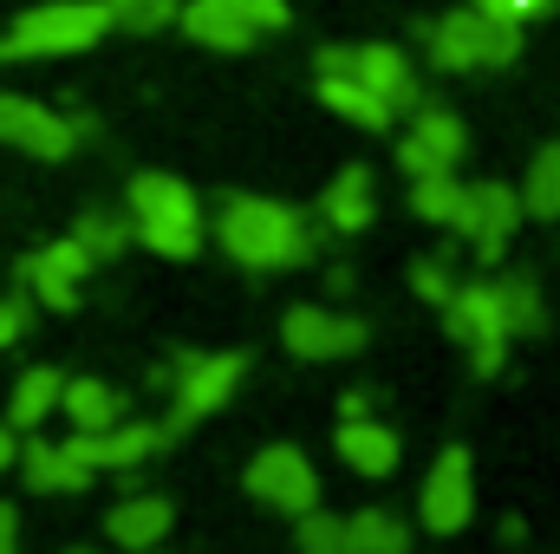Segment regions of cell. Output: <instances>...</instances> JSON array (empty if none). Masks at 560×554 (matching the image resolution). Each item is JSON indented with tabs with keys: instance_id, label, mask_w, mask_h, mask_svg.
<instances>
[{
	"instance_id": "cell-19",
	"label": "cell",
	"mask_w": 560,
	"mask_h": 554,
	"mask_svg": "<svg viewBox=\"0 0 560 554\" xmlns=\"http://www.w3.org/2000/svg\"><path fill=\"white\" fill-rule=\"evenodd\" d=\"M20 483H26L33 496H79V489H92L98 476H92L66 443H46V437L26 430V443H20Z\"/></svg>"
},
{
	"instance_id": "cell-10",
	"label": "cell",
	"mask_w": 560,
	"mask_h": 554,
	"mask_svg": "<svg viewBox=\"0 0 560 554\" xmlns=\"http://www.w3.org/2000/svg\"><path fill=\"white\" fill-rule=\"evenodd\" d=\"M418 522L443 542L476 522V457H469V443H443L430 457V470L418 483Z\"/></svg>"
},
{
	"instance_id": "cell-6",
	"label": "cell",
	"mask_w": 560,
	"mask_h": 554,
	"mask_svg": "<svg viewBox=\"0 0 560 554\" xmlns=\"http://www.w3.org/2000/svg\"><path fill=\"white\" fill-rule=\"evenodd\" d=\"M176 26L209 53H248L255 39L293 26V7L287 0H183Z\"/></svg>"
},
{
	"instance_id": "cell-35",
	"label": "cell",
	"mask_w": 560,
	"mask_h": 554,
	"mask_svg": "<svg viewBox=\"0 0 560 554\" xmlns=\"http://www.w3.org/2000/svg\"><path fill=\"white\" fill-rule=\"evenodd\" d=\"M13 463H20V430H13V424L0 417V476H7Z\"/></svg>"
},
{
	"instance_id": "cell-14",
	"label": "cell",
	"mask_w": 560,
	"mask_h": 554,
	"mask_svg": "<svg viewBox=\"0 0 560 554\" xmlns=\"http://www.w3.org/2000/svg\"><path fill=\"white\" fill-rule=\"evenodd\" d=\"M163 437H170V430H163V424H150V417H118L112 430H72V437H66V450H72L92 476H112V470H118V476H131V470H143V463L163 450Z\"/></svg>"
},
{
	"instance_id": "cell-16",
	"label": "cell",
	"mask_w": 560,
	"mask_h": 554,
	"mask_svg": "<svg viewBox=\"0 0 560 554\" xmlns=\"http://www.w3.org/2000/svg\"><path fill=\"white\" fill-rule=\"evenodd\" d=\"M332 450H339V463L352 470V476H365V483H385V476H398V463H405V437L385 424V417H339V430H332Z\"/></svg>"
},
{
	"instance_id": "cell-22",
	"label": "cell",
	"mask_w": 560,
	"mask_h": 554,
	"mask_svg": "<svg viewBox=\"0 0 560 554\" xmlns=\"http://www.w3.org/2000/svg\"><path fill=\"white\" fill-rule=\"evenodd\" d=\"M59 392H66V372L59 366H26L7 392V424L13 430H39L46 417H59Z\"/></svg>"
},
{
	"instance_id": "cell-18",
	"label": "cell",
	"mask_w": 560,
	"mask_h": 554,
	"mask_svg": "<svg viewBox=\"0 0 560 554\" xmlns=\"http://www.w3.org/2000/svg\"><path fill=\"white\" fill-rule=\"evenodd\" d=\"M170 529H176V503H170V496H125V503H112V516H105V542L125 549V554L163 549Z\"/></svg>"
},
{
	"instance_id": "cell-38",
	"label": "cell",
	"mask_w": 560,
	"mask_h": 554,
	"mask_svg": "<svg viewBox=\"0 0 560 554\" xmlns=\"http://www.w3.org/2000/svg\"><path fill=\"white\" fill-rule=\"evenodd\" d=\"M150 554H163V549H150Z\"/></svg>"
},
{
	"instance_id": "cell-28",
	"label": "cell",
	"mask_w": 560,
	"mask_h": 554,
	"mask_svg": "<svg viewBox=\"0 0 560 554\" xmlns=\"http://www.w3.org/2000/svg\"><path fill=\"white\" fill-rule=\"evenodd\" d=\"M463 209V176L456 170H436V176H411V216L430 229H450Z\"/></svg>"
},
{
	"instance_id": "cell-34",
	"label": "cell",
	"mask_w": 560,
	"mask_h": 554,
	"mask_svg": "<svg viewBox=\"0 0 560 554\" xmlns=\"http://www.w3.org/2000/svg\"><path fill=\"white\" fill-rule=\"evenodd\" d=\"M0 554H20V509L0 503Z\"/></svg>"
},
{
	"instance_id": "cell-13",
	"label": "cell",
	"mask_w": 560,
	"mask_h": 554,
	"mask_svg": "<svg viewBox=\"0 0 560 554\" xmlns=\"http://www.w3.org/2000/svg\"><path fill=\"white\" fill-rule=\"evenodd\" d=\"M92 268H98V262L85 255V242H79V235H59V242L33 249V255L20 262V280H26V293H33L46 313H79V293H85Z\"/></svg>"
},
{
	"instance_id": "cell-23",
	"label": "cell",
	"mask_w": 560,
	"mask_h": 554,
	"mask_svg": "<svg viewBox=\"0 0 560 554\" xmlns=\"http://www.w3.org/2000/svg\"><path fill=\"white\" fill-rule=\"evenodd\" d=\"M59 417H72V430H112L125 417V392L105 385V379H66Z\"/></svg>"
},
{
	"instance_id": "cell-29",
	"label": "cell",
	"mask_w": 560,
	"mask_h": 554,
	"mask_svg": "<svg viewBox=\"0 0 560 554\" xmlns=\"http://www.w3.org/2000/svg\"><path fill=\"white\" fill-rule=\"evenodd\" d=\"M293 554H346V516H332L326 503L293 516Z\"/></svg>"
},
{
	"instance_id": "cell-37",
	"label": "cell",
	"mask_w": 560,
	"mask_h": 554,
	"mask_svg": "<svg viewBox=\"0 0 560 554\" xmlns=\"http://www.w3.org/2000/svg\"><path fill=\"white\" fill-rule=\"evenodd\" d=\"M59 554H105V549H59Z\"/></svg>"
},
{
	"instance_id": "cell-12",
	"label": "cell",
	"mask_w": 560,
	"mask_h": 554,
	"mask_svg": "<svg viewBox=\"0 0 560 554\" xmlns=\"http://www.w3.org/2000/svg\"><path fill=\"white\" fill-rule=\"evenodd\" d=\"M79 125L39 99H20V92H0V143L20 150V157H39V163H66L79 150Z\"/></svg>"
},
{
	"instance_id": "cell-20",
	"label": "cell",
	"mask_w": 560,
	"mask_h": 554,
	"mask_svg": "<svg viewBox=\"0 0 560 554\" xmlns=\"http://www.w3.org/2000/svg\"><path fill=\"white\" fill-rule=\"evenodd\" d=\"M359 79L392 105V112H411V105H423L418 92V66H411V53L405 46H392V39H365L359 46Z\"/></svg>"
},
{
	"instance_id": "cell-36",
	"label": "cell",
	"mask_w": 560,
	"mask_h": 554,
	"mask_svg": "<svg viewBox=\"0 0 560 554\" xmlns=\"http://www.w3.org/2000/svg\"><path fill=\"white\" fill-rule=\"evenodd\" d=\"M372 412V399H365V392H346V399H339V417H365Z\"/></svg>"
},
{
	"instance_id": "cell-8",
	"label": "cell",
	"mask_w": 560,
	"mask_h": 554,
	"mask_svg": "<svg viewBox=\"0 0 560 554\" xmlns=\"http://www.w3.org/2000/svg\"><path fill=\"white\" fill-rule=\"evenodd\" d=\"M528 222V209H522V189L515 183H502V176H482V183H463V209H456V235L476 249V262L482 268H495L502 255H509V242H515V229Z\"/></svg>"
},
{
	"instance_id": "cell-33",
	"label": "cell",
	"mask_w": 560,
	"mask_h": 554,
	"mask_svg": "<svg viewBox=\"0 0 560 554\" xmlns=\"http://www.w3.org/2000/svg\"><path fill=\"white\" fill-rule=\"evenodd\" d=\"M26 320H33V313H26V300H20V293H7V300H0V353L26 333Z\"/></svg>"
},
{
	"instance_id": "cell-5",
	"label": "cell",
	"mask_w": 560,
	"mask_h": 554,
	"mask_svg": "<svg viewBox=\"0 0 560 554\" xmlns=\"http://www.w3.org/2000/svg\"><path fill=\"white\" fill-rule=\"evenodd\" d=\"M436 313H443V333L469 353V372H476V379H495V372L509 366L515 333H509V320H502L495 280H456V293H450Z\"/></svg>"
},
{
	"instance_id": "cell-1",
	"label": "cell",
	"mask_w": 560,
	"mask_h": 554,
	"mask_svg": "<svg viewBox=\"0 0 560 554\" xmlns=\"http://www.w3.org/2000/svg\"><path fill=\"white\" fill-rule=\"evenodd\" d=\"M209 235L222 242V255L248 275H287V268H306L313 262V222L280 203V196H248V189H229L215 203V222Z\"/></svg>"
},
{
	"instance_id": "cell-27",
	"label": "cell",
	"mask_w": 560,
	"mask_h": 554,
	"mask_svg": "<svg viewBox=\"0 0 560 554\" xmlns=\"http://www.w3.org/2000/svg\"><path fill=\"white\" fill-rule=\"evenodd\" d=\"M72 235L85 242V255H92L98 268H105V262H118V255H125V249L138 242V235H131V216H125V209H85V216L72 222Z\"/></svg>"
},
{
	"instance_id": "cell-26",
	"label": "cell",
	"mask_w": 560,
	"mask_h": 554,
	"mask_svg": "<svg viewBox=\"0 0 560 554\" xmlns=\"http://www.w3.org/2000/svg\"><path fill=\"white\" fill-rule=\"evenodd\" d=\"M522 209L535 222H560V138L528 157V170H522Z\"/></svg>"
},
{
	"instance_id": "cell-21",
	"label": "cell",
	"mask_w": 560,
	"mask_h": 554,
	"mask_svg": "<svg viewBox=\"0 0 560 554\" xmlns=\"http://www.w3.org/2000/svg\"><path fill=\"white\" fill-rule=\"evenodd\" d=\"M313 92H319V105H326L332 118H346V125H359V131H392V125H398V112H392L365 79H313Z\"/></svg>"
},
{
	"instance_id": "cell-11",
	"label": "cell",
	"mask_w": 560,
	"mask_h": 554,
	"mask_svg": "<svg viewBox=\"0 0 560 554\" xmlns=\"http://www.w3.org/2000/svg\"><path fill=\"white\" fill-rule=\"evenodd\" d=\"M242 489H248L255 503L280 509V516L319 509V470H313V457H306L300 443H268V450H255L248 470H242Z\"/></svg>"
},
{
	"instance_id": "cell-15",
	"label": "cell",
	"mask_w": 560,
	"mask_h": 554,
	"mask_svg": "<svg viewBox=\"0 0 560 554\" xmlns=\"http://www.w3.org/2000/svg\"><path fill=\"white\" fill-rule=\"evenodd\" d=\"M469 157V125L450 105H411V131L398 138V170L405 176H436Z\"/></svg>"
},
{
	"instance_id": "cell-31",
	"label": "cell",
	"mask_w": 560,
	"mask_h": 554,
	"mask_svg": "<svg viewBox=\"0 0 560 554\" xmlns=\"http://www.w3.org/2000/svg\"><path fill=\"white\" fill-rule=\"evenodd\" d=\"M411 293H418L423 307H443V300L456 293V268H450L443 255H418V262H411Z\"/></svg>"
},
{
	"instance_id": "cell-9",
	"label": "cell",
	"mask_w": 560,
	"mask_h": 554,
	"mask_svg": "<svg viewBox=\"0 0 560 554\" xmlns=\"http://www.w3.org/2000/svg\"><path fill=\"white\" fill-rule=\"evenodd\" d=\"M372 339V326L359 313H339V307H319V300H300L280 313V346L300 359V366H339V359H359Z\"/></svg>"
},
{
	"instance_id": "cell-3",
	"label": "cell",
	"mask_w": 560,
	"mask_h": 554,
	"mask_svg": "<svg viewBox=\"0 0 560 554\" xmlns=\"http://www.w3.org/2000/svg\"><path fill=\"white\" fill-rule=\"evenodd\" d=\"M423 59L436 72H450V79H463V72H509L522 59V26H509V20H495V13H482L469 0V7H450L436 20H423Z\"/></svg>"
},
{
	"instance_id": "cell-4",
	"label": "cell",
	"mask_w": 560,
	"mask_h": 554,
	"mask_svg": "<svg viewBox=\"0 0 560 554\" xmlns=\"http://www.w3.org/2000/svg\"><path fill=\"white\" fill-rule=\"evenodd\" d=\"M105 33H118L105 0H33L26 13L7 20L0 59H72L92 53Z\"/></svg>"
},
{
	"instance_id": "cell-32",
	"label": "cell",
	"mask_w": 560,
	"mask_h": 554,
	"mask_svg": "<svg viewBox=\"0 0 560 554\" xmlns=\"http://www.w3.org/2000/svg\"><path fill=\"white\" fill-rule=\"evenodd\" d=\"M476 7L495 13V20H509V26H535V20L560 13V0H476Z\"/></svg>"
},
{
	"instance_id": "cell-7",
	"label": "cell",
	"mask_w": 560,
	"mask_h": 554,
	"mask_svg": "<svg viewBox=\"0 0 560 554\" xmlns=\"http://www.w3.org/2000/svg\"><path fill=\"white\" fill-rule=\"evenodd\" d=\"M248 379V353H183L170 372V417L163 430H196L202 417H215Z\"/></svg>"
},
{
	"instance_id": "cell-24",
	"label": "cell",
	"mask_w": 560,
	"mask_h": 554,
	"mask_svg": "<svg viewBox=\"0 0 560 554\" xmlns=\"http://www.w3.org/2000/svg\"><path fill=\"white\" fill-rule=\"evenodd\" d=\"M346 554H411V522L398 509H359L346 516Z\"/></svg>"
},
{
	"instance_id": "cell-30",
	"label": "cell",
	"mask_w": 560,
	"mask_h": 554,
	"mask_svg": "<svg viewBox=\"0 0 560 554\" xmlns=\"http://www.w3.org/2000/svg\"><path fill=\"white\" fill-rule=\"evenodd\" d=\"M105 7H112V26L118 33H163L183 13V0H105Z\"/></svg>"
},
{
	"instance_id": "cell-17",
	"label": "cell",
	"mask_w": 560,
	"mask_h": 554,
	"mask_svg": "<svg viewBox=\"0 0 560 554\" xmlns=\"http://www.w3.org/2000/svg\"><path fill=\"white\" fill-rule=\"evenodd\" d=\"M319 222L332 235H365L378 222V176L365 163H346L326 189H319Z\"/></svg>"
},
{
	"instance_id": "cell-25",
	"label": "cell",
	"mask_w": 560,
	"mask_h": 554,
	"mask_svg": "<svg viewBox=\"0 0 560 554\" xmlns=\"http://www.w3.org/2000/svg\"><path fill=\"white\" fill-rule=\"evenodd\" d=\"M495 300H502V320L515 339H535L548 326V293L535 275H495Z\"/></svg>"
},
{
	"instance_id": "cell-2",
	"label": "cell",
	"mask_w": 560,
	"mask_h": 554,
	"mask_svg": "<svg viewBox=\"0 0 560 554\" xmlns=\"http://www.w3.org/2000/svg\"><path fill=\"white\" fill-rule=\"evenodd\" d=\"M125 216H131V235L156 262H196L202 255V203L183 176L138 170L125 189Z\"/></svg>"
}]
</instances>
